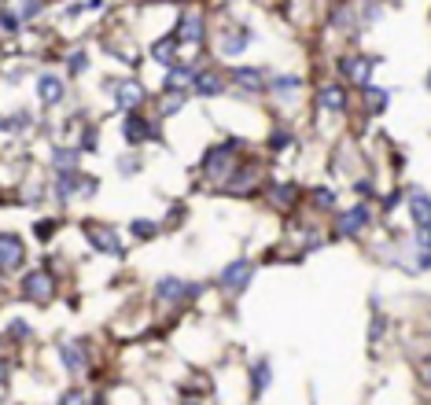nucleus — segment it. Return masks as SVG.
I'll return each instance as SVG.
<instances>
[{"instance_id":"obj_1","label":"nucleus","mask_w":431,"mask_h":405,"mask_svg":"<svg viewBox=\"0 0 431 405\" xmlns=\"http://www.w3.org/2000/svg\"><path fill=\"white\" fill-rule=\"evenodd\" d=\"M23 239L19 236H11V232H0V273H11V269H19L23 266Z\"/></svg>"},{"instance_id":"obj_2","label":"nucleus","mask_w":431,"mask_h":405,"mask_svg":"<svg viewBox=\"0 0 431 405\" xmlns=\"http://www.w3.org/2000/svg\"><path fill=\"white\" fill-rule=\"evenodd\" d=\"M52 277H48V273H30V277L23 280V295L30 299V302H48V299H52Z\"/></svg>"},{"instance_id":"obj_3","label":"nucleus","mask_w":431,"mask_h":405,"mask_svg":"<svg viewBox=\"0 0 431 405\" xmlns=\"http://www.w3.org/2000/svg\"><path fill=\"white\" fill-rule=\"evenodd\" d=\"M85 236H89V243H92V247L96 251H104V254H122V239L115 236V232H111V229H100V225H89V229H85Z\"/></svg>"},{"instance_id":"obj_4","label":"nucleus","mask_w":431,"mask_h":405,"mask_svg":"<svg viewBox=\"0 0 431 405\" xmlns=\"http://www.w3.org/2000/svg\"><path fill=\"white\" fill-rule=\"evenodd\" d=\"M247 280H251V262L247 258H239V262L221 269V287H229V291H244Z\"/></svg>"},{"instance_id":"obj_5","label":"nucleus","mask_w":431,"mask_h":405,"mask_svg":"<svg viewBox=\"0 0 431 405\" xmlns=\"http://www.w3.org/2000/svg\"><path fill=\"white\" fill-rule=\"evenodd\" d=\"M115 100H118V107H125V111L140 107V104H144V85H140V81H118V85H115Z\"/></svg>"},{"instance_id":"obj_6","label":"nucleus","mask_w":431,"mask_h":405,"mask_svg":"<svg viewBox=\"0 0 431 405\" xmlns=\"http://www.w3.org/2000/svg\"><path fill=\"white\" fill-rule=\"evenodd\" d=\"M365 225H369V206H354V210H346V214L339 218V232L343 236H358Z\"/></svg>"},{"instance_id":"obj_7","label":"nucleus","mask_w":431,"mask_h":405,"mask_svg":"<svg viewBox=\"0 0 431 405\" xmlns=\"http://www.w3.org/2000/svg\"><path fill=\"white\" fill-rule=\"evenodd\" d=\"M158 299H166V302H177V299H188V295H196L199 287H188L185 280H173V277H166V280H158Z\"/></svg>"},{"instance_id":"obj_8","label":"nucleus","mask_w":431,"mask_h":405,"mask_svg":"<svg viewBox=\"0 0 431 405\" xmlns=\"http://www.w3.org/2000/svg\"><path fill=\"white\" fill-rule=\"evenodd\" d=\"M37 96H41V104H59L63 100V77L41 74L37 77Z\"/></svg>"},{"instance_id":"obj_9","label":"nucleus","mask_w":431,"mask_h":405,"mask_svg":"<svg viewBox=\"0 0 431 405\" xmlns=\"http://www.w3.org/2000/svg\"><path fill=\"white\" fill-rule=\"evenodd\" d=\"M122 133H125V140L130 144H144V140H151V125L144 122L140 115H130L122 122Z\"/></svg>"},{"instance_id":"obj_10","label":"nucleus","mask_w":431,"mask_h":405,"mask_svg":"<svg viewBox=\"0 0 431 405\" xmlns=\"http://www.w3.org/2000/svg\"><path fill=\"white\" fill-rule=\"evenodd\" d=\"M339 70L350 77V81H358V85H365L373 74V63L369 59H339Z\"/></svg>"},{"instance_id":"obj_11","label":"nucleus","mask_w":431,"mask_h":405,"mask_svg":"<svg viewBox=\"0 0 431 405\" xmlns=\"http://www.w3.org/2000/svg\"><path fill=\"white\" fill-rule=\"evenodd\" d=\"M59 361L67 365L70 372H85V350L77 347V343H63L59 347Z\"/></svg>"},{"instance_id":"obj_12","label":"nucleus","mask_w":431,"mask_h":405,"mask_svg":"<svg viewBox=\"0 0 431 405\" xmlns=\"http://www.w3.org/2000/svg\"><path fill=\"white\" fill-rule=\"evenodd\" d=\"M317 104H321L325 111H343L346 107V92L339 85H325L321 96H317Z\"/></svg>"},{"instance_id":"obj_13","label":"nucleus","mask_w":431,"mask_h":405,"mask_svg":"<svg viewBox=\"0 0 431 405\" xmlns=\"http://www.w3.org/2000/svg\"><path fill=\"white\" fill-rule=\"evenodd\" d=\"M409 206H413V218H417V225H431V196H427V192H413Z\"/></svg>"},{"instance_id":"obj_14","label":"nucleus","mask_w":431,"mask_h":405,"mask_svg":"<svg viewBox=\"0 0 431 405\" xmlns=\"http://www.w3.org/2000/svg\"><path fill=\"white\" fill-rule=\"evenodd\" d=\"M177 37H185V41H192V44H196V41L203 37V19H199V15H181V23H177Z\"/></svg>"},{"instance_id":"obj_15","label":"nucleus","mask_w":431,"mask_h":405,"mask_svg":"<svg viewBox=\"0 0 431 405\" xmlns=\"http://www.w3.org/2000/svg\"><path fill=\"white\" fill-rule=\"evenodd\" d=\"M173 52H177V37H166V41L151 44V59L163 63V67H173Z\"/></svg>"},{"instance_id":"obj_16","label":"nucleus","mask_w":431,"mask_h":405,"mask_svg":"<svg viewBox=\"0 0 431 405\" xmlns=\"http://www.w3.org/2000/svg\"><path fill=\"white\" fill-rule=\"evenodd\" d=\"M196 77H199V70H192V67H170V81H166V85L181 92L188 85H196Z\"/></svg>"},{"instance_id":"obj_17","label":"nucleus","mask_w":431,"mask_h":405,"mask_svg":"<svg viewBox=\"0 0 431 405\" xmlns=\"http://www.w3.org/2000/svg\"><path fill=\"white\" fill-rule=\"evenodd\" d=\"M247 44H251V30H236L232 37H225V44H221V52H225V56H239Z\"/></svg>"},{"instance_id":"obj_18","label":"nucleus","mask_w":431,"mask_h":405,"mask_svg":"<svg viewBox=\"0 0 431 405\" xmlns=\"http://www.w3.org/2000/svg\"><path fill=\"white\" fill-rule=\"evenodd\" d=\"M417 243H420V269H431V225H417Z\"/></svg>"},{"instance_id":"obj_19","label":"nucleus","mask_w":431,"mask_h":405,"mask_svg":"<svg viewBox=\"0 0 431 405\" xmlns=\"http://www.w3.org/2000/svg\"><path fill=\"white\" fill-rule=\"evenodd\" d=\"M221 89H225V85H221L218 74H199V77H196V92H199V96H218Z\"/></svg>"},{"instance_id":"obj_20","label":"nucleus","mask_w":431,"mask_h":405,"mask_svg":"<svg viewBox=\"0 0 431 405\" xmlns=\"http://www.w3.org/2000/svg\"><path fill=\"white\" fill-rule=\"evenodd\" d=\"M232 77L239 81V85H247V89H262V70H254V67H239Z\"/></svg>"},{"instance_id":"obj_21","label":"nucleus","mask_w":431,"mask_h":405,"mask_svg":"<svg viewBox=\"0 0 431 405\" xmlns=\"http://www.w3.org/2000/svg\"><path fill=\"white\" fill-rule=\"evenodd\" d=\"M56 170L59 173H77V151H56Z\"/></svg>"},{"instance_id":"obj_22","label":"nucleus","mask_w":431,"mask_h":405,"mask_svg":"<svg viewBox=\"0 0 431 405\" xmlns=\"http://www.w3.org/2000/svg\"><path fill=\"white\" fill-rule=\"evenodd\" d=\"M130 229H133V236H140V239H151V236L158 232V225H155V221H144V218H137V221L130 225Z\"/></svg>"},{"instance_id":"obj_23","label":"nucleus","mask_w":431,"mask_h":405,"mask_svg":"<svg viewBox=\"0 0 431 405\" xmlns=\"http://www.w3.org/2000/svg\"><path fill=\"white\" fill-rule=\"evenodd\" d=\"M299 85H302L299 77H273V81H269V89H280V92H295Z\"/></svg>"},{"instance_id":"obj_24","label":"nucleus","mask_w":431,"mask_h":405,"mask_svg":"<svg viewBox=\"0 0 431 405\" xmlns=\"http://www.w3.org/2000/svg\"><path fill=\"white\" fill-rule=\"evenodd\" d=\"M266 383H269V365L258 361L254 365V391H266Z\"/></svg>"},{"instance_id":"obj_25","label":"nucleus","mask_w":431,"mask_h":405,"mask_svg":"<svg viewBox=\"0 0 431 405\" xmlns=\"http://www.w3.org/2000/svg\"><path fill=\"white\" fill-rule=\"evenodd\" d=\"M287 144H292V137H287V133H284V129H277V133H273V137H269V148H273V151H284V148H287Z\"/></svg>"},{"instance_id":"obj_26","label":"nucleus","mask_w":431,"mask_h":405,"mask_svg":"<svg viewBox=\"0 0 431 405\" xmlns=\"http://www.w3.org/2000/svg\"><path fill=\"white\" fill-rule=\"evenodd\" d=\"M0 26H4L8 34H19V15H15V11H4V15H0Z\"/></svg>"},{"instance_id":"obj_27","label":"nucleus","mask_w":431,"mask_h":405,"mask_svg":"<svg viewBox=\"0 0 431 405\" xmlns=\"http://www.w3.org/2000/svg\"><path fill=\"white\" fill-rule=\"evenodd\" d=\"M181 100H185V96H177V89H173V96L163 104V115H177V111H181Z\"/></svg>"},{"instance_id":"obj_28","label":"nucleus","mask_w":431,"mask_h":405,"mask_svg":"<svg viewBox=\"0 0 431 405\" xmlns=\"http://www.w3.org/2000/svg\"><path fill=\"white\" fill-rule=\"evenodd\" d=\"M365 92H369V100H373V111H380V107H383V100H387V96H383L380 89H373L369 81H365Z\"/></svg>"},{"instance_id":"obj_29","label":"nucleus","mask_w":431,"mask_h":405,"mask_svg":"<svg viewBox=\"0 0 431 405\" xmlns=\"http://www.w3.org/2000/svg\"><path fill=\"white\" fill-rule=\"evenodd\" d=\"M292 192H295V188H292V185H280V188H277V192H273V196H277V199H280V206H287V203H292V199H295V196H292Z\"/></svg>"},{"instance_id":"obj_30","label":"nucleus","mask_w":431,"mask_h":405,"mask_svg":"<svg viewBox=\"0 0 431 405\" xmlns=\"http://www.w3.org/2000/svg\"><path fill=\"white\" fill-rule=\"evenodd\" d=\"M313 196H317V203H321V206H332V203H335V196H332L328 188H317Z\"/></svg>"},{"instance_id":"obj_31","label":"nucleus","mask_w":431,"mask_h":405,"mask_svg":"<svg viewBox=\"0 0 431 405\" xmlns=\"http://www.w3.org/2000/svg\"><path fill=\"white\" fill-rule=\"evenodd\" d=\"M77 70H85V52H77V56L70 59V74H77Z\"/></svg>"},{"instance_id":"obj_32","label":"nucleus","mask_w":431,"mask_h":405,"mask_svg":"<svg viewBox=\"0 0 431 405\" xmlns=\"http://www.w3.org/2000/svg\"><path fill=\"white\" fill-rule=\"evenodd\" d=\"M52 225H56V221H41V225H37V236H52Z\"/></svg>"},{"instance_id":"obj_33","label":"nucleus","mask_w":431,"mask_h":405,"mask_svg":"<svg viewBox=\"0 0 431 405\" xmlns=\"http://www.w3.org/2000/svg\"><path fill=\"white\" fill-rule=\"evenodd\" d=\"M398 203H402V192H394V196L383 199V206H387V210H391V206H398Z\"/></svg>"},{"instance_id":"obj_34","label":"nucleus","mask_w":431,"mask_h":405,"mask_svg":"<svg viewBox=\"0 0 431 405\" xmlns=\"http://www.w3.org/2000/svg\"><path fill=\"white\" fill-rule=\"evenodd\" d=\"M82 398H85L82 391H67V394H63V401H82Z\"/></svg>"},{"instance_id":"obj_35","label":"nucleus","mask_w":431,"mask_h":405,"mask_svg":"<svg viewBox=\"0 0 431 405\" xmlns=\"http://www.w3.org/2000/svg\"><path fill=\"white\" fill-rule=\"evenodd\" d=\"M4 380H8V361L0 358V383H4Z\"/></svg>"},{"instance_id":"obj_36","label":"nucleus","mask_w":431,"mask_h":405,"mask_svg":"<svg viewBox=\"0 0 431 405\" xmlns=\"http://www.w3.org/2000/svg\"><path fill=\"white\" fill-rule=\"evenodd\" d=\"M427 85H431V77H427Z\"/></svg>"},{"instance_id":"obj_37","label":"nucleus","mask_w":431,"mask_h":405,"mask_svg":"<svg viewBox=\"0 0 431 405\" xmlns=\"http://www.w3.org/2000/svg\"><path fill=\"white\" fill-rule=\"evenodd\" d=\"M427 376H431V372H427Z\"/></svg>"}]
</instances>
